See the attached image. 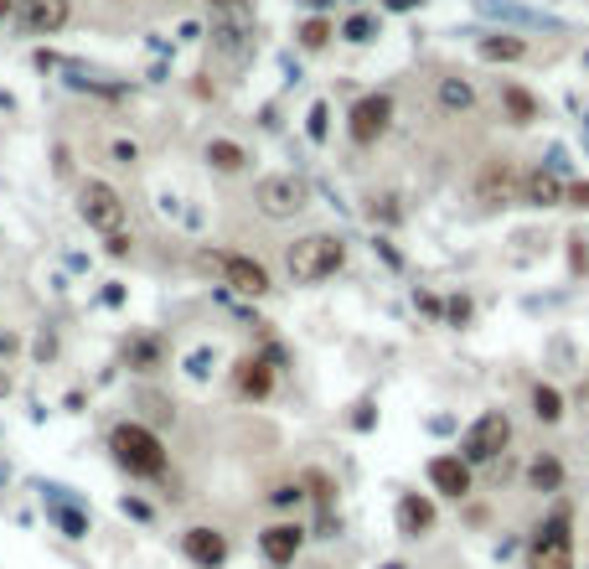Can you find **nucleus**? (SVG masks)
Listing matches in <instances>:
<instances>
[{"label": "nucleus", "mask_w": 589, "mask_h": 569, "mask_svg": "<svg viewBox=\"0 0 589 569\" xmlns=\"http://www.w3.org/2000/svg\"><path fill=\"white\" fill-rule=\"evenodd\" d=\"M42 502H47V523H52L57 533H68V538H83V533H88V513L62 497V487H47Z\"/></svg>", "instance_id": "nucleus-17"}, {"label": "nucleus", "mask_w": 589, "mask_h": 569, "mask_svg": "<svg viewBox=\"0 0 589 569\" xmlns=\"http://www.w3.org/2000/svg\"><path fill=\"white\" fill-rule=\"evenodd\" d=\"M522 192V176L507 166V161H491L481 176H476V202H486V207H496V202H512Z\"/></svg>", "instance_id": "nucleus-14"}, {"label": "nucleus", "mask_w": 589, "mask_h": 569, "mask_svg": "<svg viewBox=\"0 0 589 569\" xmlns=\"http://www.w3.org/2000/svg\"><path fill=\"white\" fill-rule=\"evenodd\" d=\"M11 16V0H0V21H6Z\"/></svg>", "instance_id": "nucleus-40"}, {"label": "nucleus", "mask_w": 589, "mask_h": 569, "mask_svg": "<svg viewBox=\"0 0 589 569\" xmlns=\"http://www.w3.org/2000/svg\"><path fill=\"white\" fill-rule=\"evenodd\" d=\"M388 125H393V99H388V94H367V99H357V104H352V114H347V130H352V140H357V145L383 140V135H388Z\"/></svg>", "instance_id": "nucleus-7"}, {"label": "nucleus", "mask_w": 589, "mask_h": 569, "mask_svg": "<svg viewBox=\"0 0 589 569\" xmlns=\"http://www.w3.org/2000/svg\"><path fill=\"white\" fill-rule=\"evenodd\" d=\"M372 249H378V254H383V259H388V264H393V269H398V264H403V254H398V249H393V244H388V238H378V244H372Z\"/></svg>", "instance_id": "nucleus-36"}, {"label": "nucleus", "mask_w": 589, "mask_h": 569, "mask_svg": "<svg viewBox=\"0 0 589 569\" xmlns=\"http://www.w3.org/2000/svg\"><path fill=\"white\" fill-rule=\"evenodd\" d=\"M68 16H73L68 0H26V6L16 11V21H21L26 37H52V32H62V26H68Z\"/></svg>", "instance_id": "nucleus-9"}, {"label": "nucleus", "mask_w": 589, "mask_h": 569, "mask_svg": "<svg viewBox=\"0 0 589 569\" xmlns=\"http://www.w3.org/2000/svg\"><path fill=\"white\" fill-rule=\"evenodd\" d=\"M383 569H403V564H383Z\"/></svg>", "instance_id": "nucleus-42"}, {"label": "nucleus", "mask_w": 589, "mask_h": 569, "mask_svg": "<svg viewBox=\"0 0 589 569\" xmlns=\"http://www.w3.org/2000/svg\"><path fill=\"white\" fill-rule=\"evenodd\" d=\"M352 6H362V0H352Z\"/></svg>", "instance_id": "nucleus-44"}, {"label": "nucleus", "mask_w": 589, "mask_h": 569, "mask_svg": "<svg viewBox=\"0 0 589 569\" xmlns=\"http://www.w3.org/2000/svg\"><path fill=\"white\" fill-rule=\"evenodd\" d=\"M512 445V419L502 414V409H486L471 430H465V440H460V456L471 461V466H486V461H496Z\"/></svg>", "instance_id": "nucleus-5"}, {"label": "nucleus", "mask_w": 589, "mask_h": 569, "mask_svg": "<svg viewBox=\"0 0 589 569\" xmlns=\"http://www.w3.org/2000/svg\"><path fill=\"white\" fill-rule=\"evenodd\" d=\"M584 68H589V52H584Z\"/></svg>", "instance_id": "nucleus-43"}, {"label": "nucleus", "mask_w": 589, "mask_h": 569, "mask_svg": "<svg viewBox=\"0 0 589 569\" xmlns=\"http://www.w3.org/2000/svg\"><path fill=\"white\" fill-rule=\"evenodd\" d=\"M564 192H569V187L558 182V166H538V171L522 176V192H517V197H522L527 207H558V202H564Z\"/></svg>", "instance_id": "nucleus-15"}, {"label": "nucleus", "mask_w": 589, "mask_h": 569, "mask_svg": "<svg viewBox=\"0 0 589 569\" xmlns=\"http://www.w3.org/2000/svg\"><path fill=\"white\" fill-rule=\"evenodd\" d=\"M119 507H124V513H130V518H140V523H145V518H150V507H145V502H140V497H124V502H119Z\"/></svg>", "instance_id": "nucleus-35"}, {"label": "nucleus", "mask_w": 589, "mask_h": 569, "mask_svg": "<svg viewBox=\"0 0 589 569\" xmlns=\"http://www.w3.org/2000/svg\"><path fill=\"white\" fill-rule=\"evenodd\" d=\"M429 487L434 492H440V497H471V461H465V456H434L429 461Z\"/></svg>", "instance_id": "nucleus-12"}, {"label": "nucleus", "mask_w": 589, "mask_h": 569, "mask_svg": "<svg viewBox=\"0 0 589 569\" xmlns=\"http://www.w3.org/2000/svg\"><path fill=\"white\" fill-rule=\"evenodd\" d=\"M564 202H569V207H584V213H589V182H574V187L564 192Z\"/></svg>", "instance_id": "nucleus-33"}, {"label": "nucleus", "mask_w": 589, "mask_h": 569, "mask_svg": "<svg viewBox=\"0 0 589 569\" xmlns=\"http://www.w3.org/2000/svg\"><path fill=\"white\" fill-rule=\"evenodd\" d=\"M393 518H398V533L403 538H424L434 528V502L424 492H403L398 507H393Z\"/></svg>", "instance_id": "nucleus-16"}, {"label": "nucleus", "mask_w": 589, "mask_h": 569, "mask_svg": "<svg viewBox=\"0 0 589 569\" xmlns=\"http://www.w3.org/2000/svg\"><path fill=\"white\" fill-rule=\"evenodd\" d=\"M212 6H233V0H212Z\"/></svg>", "instance_id": "nucleus-41"}, {"label": "nucleus", "mask_w": 589, "mask_h": 569, "mask_svg": "<svg viewBox=\"0 0 589 569\" xmlns=\"http://www.w3.org/2000/svg\"><path fill=\"white\" fill-rule=\"evenodd\" d=\"M440 104L445 109H471L476 104V88L465 78H440Z\"/></svg>", "instance_id": "nucleus-24"}, {"label": "nucleus", "mask_w": 589, "mask_h": 569, "mask_svg": "<svg viewBox=\"0 0 589 569\" xmlns=\"http://www.w3.org/2000/svg\"><path fill=\"white\" fill-rule=\"evenodd\" d=\"M414 306L424 316H445V301H440V295H429V290H414Z\"/></svg>", "instance_id": "nucleus-31"}, {"label": "nucleus", "mask_w": 589, "mask_h": 569, "mask_svg": "<svg viewBox=\"0 0 589 569\" xmlns=\"http://www.w3.org/2000/svg\"><path fill=\"white\" fill-rule=\"evenodd\" d=\"M11 352H21V337L16 332H0V357H11Z\"/></svg>", "instance_id": "nucleus-37"}, {"label": "nucleus", "mask_w": 589, "mask_h": 569, "mask_svg": "<svg viewBox=\"0 0 589 569\" xmlns=\"http://www.w3.org/2000/svg\"><path fill=\"white\" fill-rule=\"evenodd\" d=\"M527 569H574V528H569V507H558L548 523L533 528L527 538Z\"/></svg>", "instance_id": "nucleus-3"}, {"label": "nucleus", "mask_w": 589, "mask_h": 569, "mask_svg": "<svg viewBox=\"0 0 589 569\" xmlns=\"http://www.w3.org/2000/svg\"><path fill=\"white\" fill-rule=\"evenodd\" d=\"M326 119H331V109H326V104H310V119H305V135H310V140H316V145H321V140H326V130H331V125H326Z\"/></svg>", "instance_id": "nucleus-29"}, {"label": "nucleus", "mask_w": 589, "mask_h": 569, "mask_svg": "<svg viewBox=\"0 0 589 569\" xmlns=\"http://www.w3.org/2000/svg\"><path fill=\"white\" fill-rule=\"evenodd\" d=\"M305 182L300 176H290V171H274V176H264V182L254 187V202H259V213L264 218H274V223H285V218H295V213H305Z\"/></svg>", "instance_id": "nucleus-6"}, {"label": "nucleus", "mask_w": 589, "mask_h": 569, "mask_svg": "<svg viewBox=\"0 0 589 569\" xmlns=\"http://www.w3.org/2000/svg\"><path fill=\"white\" fill-rule=\"evenodd\" d=\"M502 109H507L512 125H533V119H538V99L527 94V88H517V83L502 88Z\"/></svg>", "instance_id": "nucleus-20"}, {"label": "nucleus", "mask_w": 589, "mask_h": 569, "mask_svg": "<svg viewBox=\"0 0 589 569\" xmlns=\"http://www.w3.org/2000/svg\"><path fill=\"white\" fill-rule=\"evenodd\" d=\"M481 11H491V16H507V21H522V26H553L548 16H538V11H522V6H507V0H476Z\"/></svg>", "instance_id": "nucleus-25"}, {"label": "nucleus", "mask_w": 589, "mask_h": 569, "mask_svg": "<svg viewBox=\"0 0 589 569\" xmlns=\"http://www.w3.org/2000/svg\"><path fill=\"white\" fill-rule=\"evenodd\" d=\"M135 156H140V151H135V140H114V161H119V166H130Z\"/></svg>", "instance_id": "nucleus-34"}, {"label": "nucleus", "mask_w": 589, "mask_h": 569, "mask_svg": "<svg viewBox=\"0 0 589 569\" xmlns=\"http://www.w3.org/2000/svg\"><path fill=\"white\" fill-rule=\"evenodd\" d=\"M109 456H114L119 471H130L135 482H161L166 466H171L161 435L145 430V425H135V419H124V425L109 430Z\"/></svg>", "instance_id": "nucleus-1"}, {"label": "nucleus", "mask_w": 589, "mask_h": 569, "mask_svg": "<svg viewBox=\"0 0 589 569\" xmlns=\"http://www.w3.org/2000/svg\"><path fill=\"white\" fill-rule=\"evenodd\" d=\"M11 388H16V378H11V368H6V363H0V399H6Z\"/></svg>", "instance_id": "nucleus-39"}, {"label": "nucleus", "mask_w": 589, "mask_h": 569, "mask_svg": "<svg viewBox=\"0 0 589 569\" xmlns=\"http://www.w3.org/2000/svg\"><path fill=\"white\" fill-rule=\"evenodd\" d=\"M445 321L465 326V321H471V301H465V295H450V301H445Z\"/></svg>", "instance_id": "nucleus-30"}, {"label": "nucleus", "mask_w": 589, "mask_h": 569, "mask_svg": "<svg viewBox=\"0 0 589 569\" xmlns=\"http://www.w3.org/2000/svg\"><path fill=\"white\" fill-rule=\"evenodd\" d=\"M341 264H347V244H341L336 233H305L285 249V269H290L295 285H321Z\"/></svg>", "instance_id": "nucleus-2"}, {"label": "nucleus", "mask_w": 589, "mask_h": 569, "mask_svg": "<svg viewBox=\"0 0 589 569\" xmlns=\"http://www.w3.org/2000/svg\"><path fill=\"white\" fill-rule=\"evenodd\" d=\"M341 37H347V42H357V47H362V42H372V37H378V21H372V16H362V11H357V16L347 21V26H341Z\"/></svg>", "instance_id": "nucleus-28"}, {"label": "nucleus", "mask_w": 589, "mask_h": 569, "mask_svg": "<svg viewBox=\"0 0 589 569\" xmlns=\"http://www.w3.org/2000/svg\"><path fill=\"white\" fill-rule=\"evenodd\" d=\"M300 497H305V487H300V482H290V487H274V492H269V502H279V507H290V502H300Z\"/></svg>", "instance_id": "nucleus-32"}, {"label": "nucleus", "mask_w": 589, "mask_h": 569, "mask_svg": "<svg viewBox=\"0 0 589 569\" xmlns=\"http://www.w3.org/2000/svg\"><path fill=\"white\" fill-rule=\"evenodd\" d=\"M533 414L543 419V425H558V419H564V394H558L553 383H538L533 388Z\"/></svg>", "instance_id": "nucleus-22"}, {"label": "nucleus", "mask_w": 589, "mask_h": 569, "mask_svg": "<svg viewBox=\"0 0 589 569\" xmlns=\"http://www.w3.org/2000/svg\"><path fill=\"white\" fill-rule=\"evenodd\" d=\"M130 368H140V373L161 368V342H155V337H135L130 342Z\"/></svg>", "instance_id": "nucleus-26"}, {"label": "nucleus", "mask_w": 589, "mask_h": 569, "mask_svg": "<svg viewBox=\"0 0 589 569\" xmlns=\"http://www.w3.org/2000/svg\"><path fill=\"white\" fill-rule=\"evenodd\" d=\"M181 554L192 559L197 569H223V564H228V538L217 533V528H202V523H197V528L181 533Z\"/></svg>", "instance_id": "nucleus-11"}, {"label": "nucleus", "mask_w": 589, "mask_h": 569, "mask_svg": "<svg viewBox=\"0 0 589 569\" xmlns=\"http://www.w3.org/2000/svg\"><path fill=\"white\" fill-rule=\"evenodd\" d=\"M233 388H238V399H269L274 394V363L264 352L238 357L233 363Z\"/></svg>", "instance_id": "nucleus-13"}, {"label": "nucleus", "mask_w": 589, "mask_h": 569, "mask_svg": "<svg viewBox=\"0 0 589 569\" xmlns=\"http://www.w3.org/2000/svg\"><path fill=\"white\" fill-rule=\"evenodd\" d=\"M295 37H300V47H305V52H321V47L336 37V26H331L326 16H310V21L300 26V32H295Z\"/></svg>", "instance_id": "nucleus-23"}, {"label": "nucleus", "mask_w": 589, "mask_h": 569, "mask_svg": "<svg viewBox=\"0 0 589 569\" xmlns=\"http://www.w3.org/2000/svg\"><path fill=\"white\" fill-rule=\"evenodd\" d=\"M476 52L486 57V63H517V57H527V42L512 37V32H491L476 42Z\"/></svg>", "instance_id": "nucleus-18"}, {"label": "nucleus", "mask_w": 589, "mask_h": 569, "mask_svg": "<svg viewBox=\"0 0 589 569\" xmlns=\"http://www.w3.org/2000/svg\"><path fill=\"white\" fill-rule=\"evenodd\" d=\"M207 161L217 171H243L248 166V151H243V145H233V140H207Z\"/></svg>", "instance_id": "nucleus-21"}, {"label": "nucleus", "mask_w": 589, "mask_h": 569, "mask_svg": "<svg viewBox=\"0 0 589 569\" xmlns=\"http://www.w3.org/2000/svg\"><path fill=\"white\" fill-rule=\"evenodd\" d=\"M217 269H223V280H228V290H238V295H269L274 285H269V269L259 264V259H248V254H223L217 259Z\"/></svg>", "instance_id": "nucleus-8"}, {"label": "nucleus", "mask_w": 589, "mask_h": 569, "mask_svg": "<svg viewBox=\"0 0 589 569\" xmlns=\"http://www.w3.org/2000/svg\"><path fill=\"white\" fill-rule=\"evenodd\" d=\"M305 549V528L300 523H269L264 533H259V554L274 564V569H285V564H295V554Z\"/></svg>", "instance_id": "nucleus-10"}, {"label": "nucleus", "mask_w": 589, "mask_h": 569, "mask_svg": "<svg viewBox=\"0 0 589 569\" xmlns=\"http://www.w3.org/2000/svg\"><path fill=\"white\" fill-rule=\"evenodd\" d=\"M78 218H83L93 233H104V238L130 233V213H124V197H119L109 182H83V192H78Z\"/></svg>", "instance_id": "nucleus-4"}, {"label": "nucleus", "mask_w": 589, "mask_h": 569, "mask_svg": "<svg viewBox=\"0 0 589 569\" xmlns=\"http://www.w3.org/2000/svg\"><path fill=\"white\" fill-rule=\"evenodd\" d=\"M300 487L321 502V513H331V492H336V487H331V476H326V471H305V476H300Z\"/></svg>", "instance_id": "nucleus-27"}, {"label": "nucleus", "mask_w": 589, "mask_h": 569, "mask_svg": "<svg viewBox=\"0 0 589 569\" xmlns=\"http://www.w3.org/2000/svg\"><path fill=\"white\" fill-rule=\"evenodd\" d=\"M383 6H388V11H398V16H403V11H419V6H424V0H383Z\"/></svg>", "instance_id": "nucleus-38"}, {"label": "nucleus", "mask_w": 589, "mask_h": 569, "mask_svg": "<svg viewBox=\"0 0 589 569\" xmlns=\"http://www.w3.org/2000/svg\"><path fill=\"white\" fill-rule=\"evenodd\" d=\"M527 487H533V492H558V487H564V461H558V456H538L533 466H527Z\"/></svg>", "instance_id": "nucleus-19"}]
</instances>
